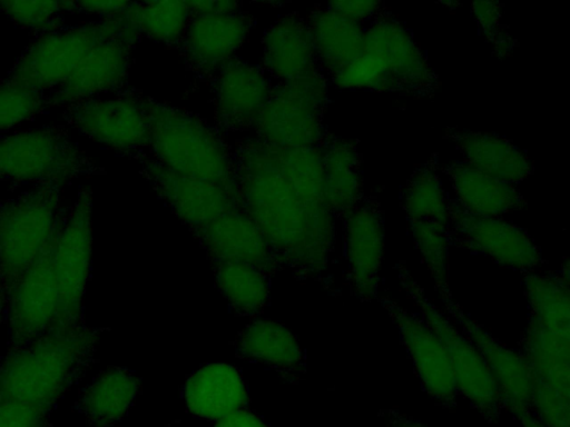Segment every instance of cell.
Returning a JSON list of instances; mask_svg holds the SVG:
<instances>
[{"mask_svg": "<svg viewBox=\"0 0 570 427\" xmlns=\"http://www.w3.org/2000/svg\"><path fill=\"white\" fill-rule=\"evenodd\" d=\"M232 152L238 207L279 265L320 276L334 251L336 220L324 199L321 147L277 148L245 136Z\"/></svg>", "mask_w": 570, "mask_h": 427, "instance_id": "obj_1", "label": "cell"}, {"mask_svg": "<svg viewBox=\"0 0 570 427\" xmlns=\"http://www.w3.org/2000/svg\"><path fill=\"white\" fill-rule=\"evenodd\" d=\"M95 337L80 325L52 329L18 347L0 367V400L50 411L90 355Z\"/></svg>", "mask_w": 570, "mask_h": 427, "instance_id": "obj_2", "label": "cell"}, {"mask_svg": "<svg viewBox=\"0 0 570 427\" xmlns=\"http://www.w3.org/2000/svg\"><path fill=\"white\" fill-rule=\"evenodd\" d=\"M147 149L169 170L236 189L232 149L217 129L190 112L150 100Z\"/></svg>", "mask_w": 570, "mask_h": 427, "instance_id": "obj_3", "label": "cell"}, {"mask_svg": "<svg viewBox=\"0 0 570 427\" xmlns=\"http://www.w3.org/2000/svg\"><path fill=\"white\" fill-rule=\"evenodd\" d=\"M129 7L130 3L96 21L35 37L3 80L47 93L62 83L100 42L118 36L135 46L140 33Z\"/></svg>", "mask_w": 570, "mask_h": 427, "instance_id": "obj_4", "label": "cell"}, {"mask_svg": "<svg viewBox=\"0 0 570 427\" xmlns=\"http://www.w3.org/2000/svg\"><path fill=\"white\" fill-rule=\"evenodd\" d=\"M58 183L36 185L0 203V290L3 298L50 245L62 211Z\"/></svg>", "mask_w": 570, "mask_h": 427, "instance_id": "obj_5", "label": "cell"}, {"mask_svg": "<svg viewBox=\"0 0 570 427\" xmlns=\"http://www.w3.org/2000/svg\"><path fill=\"white\" fill-rule=\"evenodd\" d=\"M101 168L69 136L62 125L17 131L0 138V181L12 185L67 186Z\"/></svg>", "mask_w": 570, "mask_h": 427, "instance_id": "obj_6", "label": "cell"}, {"mask_svg": "<svg viewBox=\"0 0 570 427\" xmlns=\"http://www.w3.org/2000/svg\"><path fill=\"white\" fill-rule=\"evenodd\" d=\"M396 270L402 290L417 308L415 312L445 347L459 396L466 399L488 423H497L502 413L499 389L482 356L446 314L426 296L403 261L397 262Z\"/></svg>", "mask_w": 570, "mask_h": 427, "instance_id": "obj_7", "label": "cell"}, {"mask_svg": "<svg viewBox=\"0 0 570 427\" xmlns=\"http://www.w3.org/2000/svg\"><path fill=\"white\" fill-rule=\"evenodd\" d=\"M326 101V77L322 72L274 82L253 136L277 148L318 146L326 137L323 125Z\"/></svg>", "mask_w": 570, "mask_h": 427, "instance_id": "obj_8", "label": "cell"}, {"mask_svg": "<svg viewBox=\"0 0 570 427\" xmlns=\"http://www.w3.org/2000/svg\"><path fill=\"white\" fill-rule=\"evenodd\" d=\"M92 192L90 186L78 190L75 202L62 208L51 252L59 289V311L56 328L79 325L91 256Z\"/></svg>", "mask_w": 570, "mask_h": 427, "instance_id": "obj_9", "label": "cell"}, {"mask_svg": "<svg viewBox=\"0 0 570 427\" xmlns=\"http://www.w3.org/2000/svg\"><path fill=\"white\" fill-rule=\"evenodd\" d=\"M150 100L124 89L67 106L61 116L80 135L111 151L138 153L148 146Z\"/></svg>", "mask_w": 570, "mask_h": 427, "instance_id": "obj_10", "label": "cell"}, {"mask_svg": "<svg viewBox=\"0 0 570 427\" xmlns=\"http://www.w3.org/2000/svg\"><path fill=\"white\" fill-rule=\"evenodd\" d=\"M451 246L489 257L495 264L533 272L544 264L540 248L525 229L501 217L474 215L449 200Z\"/></svg>", "mask_w": 570, "mask_h": 427, "instance_id": "obj_11", "label": "cell"}, {"mask_svg": "<svg viewBox=\"0 0 570 427\" xmlns=\"http://www.w3.org/2000/svg\"><path fill=\"white\" fill-rule=\"evenodd\" d=\"M444 312L478 349L499 389L502 410L514 418L532 413V384L528 366L517 348L499 341L472 318L450 290L440 294Z\"/></svg>", "mask_w": 570, "mask_h": 427, "instance_id": "obj_12", "label": "cell"}, {"mask_svg": "<svg viewBox=\"0 0 570 427\" xmlns=\"http://www.w3.org/2000/svg\"><path fill=\"white\" fill-rule=\"evenodd\" d=\"M363 52L372 58L384 90L424 92L434 83V73L410 31L392 16L380 13L365 28Z\"/></svg>", "mask_w": 570, "mask_h": 427, "instance_id": "obj_13", "label": "cell"}, {"mask_svg": "<svg viewBox=\"0 0 570 427\" xmlns=\"http://www.w3.org/2000/svg\"><path fill=\"white\" fill-rule=\"evenodd\" d=\"M396 326L423 390L443 408H454L459 391L444 345L415 311L400 306L386 295L377 297Z\"/></svg>", "mask_w": 570, "mask_h": 427, "instance_id": "obj_14", "label": "cell"}, {"mask_svg": "<svg viewBox=\"0 0 570 427\" xmlns=\"http://www.w3.org/2000/svg\"><path fill=\"white\" fill-rule=\"evenodd\" d=\"M50 245L4 297L16 347L27 346L56 328L59 289Z\"/></svg>", "mask_w": 570, "mask_h": 427, "instance_id": "obj_15", "label": "cell"}, {"mask_svg": "<svg viewBox=\"0 0 570 427\" xmlns=\"http://www.w3.org/2000/svg\"><path fill=\"white\" fill-rule=\"evenodd\" d=\"M214 115L220 131L254 130L274 82L258 64L234 58L213 77Z\"/></svg>", "mask_w": 570, "mask_h": 427, "instance_id": "obj_16", "label": "cell"}, {"mask_svg": "<svg viewBox=\"0 0 570 427\" xmlns=\"http://www.w3.org/2000/svg\"><path fill=\"white\" fill-rule=\"evenodd\" d=\"M343 220L351 292L361 301L377 300L385 247L383 212L373 199L363 198Z\"/></svg>", "mask_w": 570, "mask_h": 427, "instance_id": "obj_17", "label": "cell"}, {"mask_svg": "<svg viewBox=\"0 0 570 427\" xmlns=\"http://www.w3.org/2000/svg\"><path fill=\"white\" fill-rule=\"evenodd\" d=\"M141 163L155 191L191 230L238 207L236 189L177 173L148 155Z\"/></svg>", "mask_w": 570, "mask_h": 427, "instance_id": "obj_18", "label": "cell"}, {"mask_svg": "<svg viewBox=\"0 0 570 427\" xmlns=\"http://www.w3.org/2000/svg\"><path fill=\"white\" fill-rule=\"evenodd\" d=\"M253 18L242 10L193 14L179 43L180 52L189 68L199 76L210 78L246 42Z\"/></svg>", "mask_w": 570, "mask_h": 427, "instance_id": "obj_19", "label": "cell"}, {"mask_svg": "<svg viewBox=\"0 0 570 427\" xmlns=\"http://www.w3.org/2000/svg\"><path fill=\"white\" fill-rule=\"evenodd\" d=\"M132 47L118 36L97 44L62 83L46 93L47 107L65 108L124 90Z\"/></svg>", "mask_w": 570, "mask_h": 427, "instance_id": "obj_20", "label": "cell"}, {"mask_svg": "<svg viewBox=\"0 0 570 427\" xmlns=\"http://www.w3.org/2000/svg\"><path fill=\"white\" fill-rule=\"evenodd\" d=\"M193 231L214 262L248 264L267 275L281 266L261 229L239 207Z\"/></svg>", "mask_w": 570, "mask_h": 427, "instance_id": "obj_21", "label": "cell"}, {"mask_svg": "<svg viewBox=\"0 0 570 427\" xmlns=\"http://www.w3.org/2000/svg\"><path fill=\"white\" fill-rule=\"evenodd\" d=\"M261 67L273 82L321 72L305 18L295 12L285 13L265 30Z\"/></svg>", "mask_w": 570, "mask_h": 427, "instance_id": "obj_22", "label": "cell"}, {"mask_svg": "<svg viewBox=\"0 0 570 427\" xmlns=\"http://www.w3.org/2000/svg\"><path fill=\"white\" fill-rule=\"evenodd\" d=\"M183 396L196 417L219 420L247 403V389L239 371L227 364H208L185 383Z\"/></svg>", "mask_w": 570, "mask_h": 427, "instance_id": "obj_23", "label": "cell"}, {"mask_svg": "<svg viewBox=\"0 0 570 427\" xmlns=\"http://www.w3.org/2000/svg\"><path fill=\"white\" fill-rule=\"evenodd\" d=\"M444 172L454 200L471 214L501 217L527 206L514 185L492 178L463 160L450 162Z\"/></svg>", "mask_w": 570, "mask_h": 427, "instance_id": "obj_24", "label": "cell"}, {"mask_svg": "<svg viewBox=\"0 0 570 427\" xmlns=\"http://www.w3.org/2000/svg\"><path fill=\"white\" fill-rule=\"evenodd\" d=\"M449 136L463 161L492 178L515 185L532 172L527 153L502 137L470 130H454Z\"/></svg>", "mask_w": 570, "mask_h": 427, "instance_id": "obj_25", "label": "cell"}, {"mask_svg": "<svg viewBox=\"0 0 570 427\" xmlns=\"http://www.w3.org/2000/svg\"><path fill=\"white\" fill-rule=\"evenodd\" d=\"M517 349L531 381L544 384L570 400V335L554 332L528 318Z\"/></svg>", "mask_w": 570, "mask_h": 427, "instance_id": "obj_26", "label": "cell"}, {"mask_svg": "<svg viewBox=\"0 0 570 427\" xmlns=\"http://www.w3.org/2000/svg\"><path fill=\"white\" fill-rule=\"evenodd\" d=\"M321 72L328 78L355 59L363 49V23L346 18L327 6L305 18Z\"/></svg>", "mask_w": 570, "mask_h": 427, "instance_id": "obj_27", "label": "cell"}, {"mask_svg": "<svg viewBox=\"0 0 570 427\" xmlns=\"http://www.w3.org/2000/svg\"><path fill=\"white\" fill-rule=\"evenodd\" d=\"M320 146L324 199L336 219H343L363 199L360 156L345 139L325 137Z\"/></svg>", "mask_w": 570, "mask_h": 427, "instance_id": "obj_28", "label": "cell"}, {"mask_svg": "<svg viewBox=\"0 0 570 427\" xmlns=\"http://www.w3.org/2000/svg\"><path fill=\"white\" fill-rule=\"evenodd\" d=\"M236 352L253 363L292 374L304 366V352L295 336L283 325L259 319L248 324L236 337Z\"/></svg>", "mask_w": 570, "mask_h": 427, "instance_id": "obj_29", "label": "cell"}, {"mask_svg": "<svg viewBox=\"0 0 570 427\" xmlns=\"http://www.w3.org/2000/svg\"><path fill=\"white\" fill-rule=\"evenodd\" d=\"M137 376L120 367L101 371L79 397V410L95 427H110L120 421L138 394Z\"/></svg>", "mask_w": 570, "mask_h": 427, "instance_id": "obj_30", "label": "cell"}, {"mask_svg": "<svg viewBox=\"0 0 570 427\" xmlns=\"http://www.w3.org/2000/svg\"><path fill=\"white\" fill-rule=\"evenodd\" d=\"M528 318L554 332L570 335L569 262L560 270L523 274Z\"/></svg>", "mask_w": 570, "mask_h": 427, "instance_id": "obj_31", "label": "cell"}, {"mask_svg": "<svg viewBox=\"0 0 570 427\" xmlns=\"http://www.w3.org/2000/svg\"><path fill=\"white\" fill-rule=\"evenodd\" d=\"M215 279L230 309L240 316H254L266 306L268 275L243 262L215 261Z\"/></svg>", "mask_w": 570, "mask_h": 427, "instance_id": "obj_32", "label": "cell"}, {"mask_svg": "<svg viewBox=\"0 0 570 427\" xmlns=\"http://www.w3.org/2000/svg\"><path fill=\"white\" fill-rule=\"evenodd\" d=\"M449 200L431 163L415 169L401 191V205L409 222L430 221L450 227Z\"/></svg>", "mask_w": 570, "mask_h": 427, "instance_id": "obj_33", "label": "cell"}, {"mask_svg": "<svg viewBox=\"0 0 570 427\" xmlns=\"http://www.w3.org/2000/svg\"><path fill=\"white\" fill-rule=\"evenodd\" d=\"M130 11L140 37L166 46H179L191 18L187 1L131 2Z\"/></svg>", "mask_w": 570, "mask_h": 427, "instance_id": "obj_34", "label": "cell"}, {"mask_svg": "<svg viewBox=\"0 0 570 427\" xmlns=\"http://www.w3.org/2000/svg\"><path fill=\"white\" fill-rule=\"evenodd\" d=\"M411 234L439 295L449 287L450 227L430 221L410 222Z\"/></svg>", "mask_w": 570, "mask_h": 427, "instance_id": "obj_35", "label": "cell"}, {"mask_svg": "<svg viewBox=\"0 0 570 427\" xmlns=\"http://www.w3.org/2000/svg\"><path fill=\"white\" fill-rule=\"evenodd\" d=\"M0 11L35 37L61 29L67 12L65 1H0Z\"/></svg>", "mask_w": 570, "mask_h": 427, "instance_id": "obj_36", "label": "cell"}, {"mask_svg": "<svg viewBox=\"0 0 570 427\" xmlns=\"http://www.w3.org/2000/svg\"><path fill=\"white\" fill-rule=\"evenodd\" d=\"M46 93L4 80L0 83V130L33 120L47 109Z\"/></svg>", "mask_w": 570, "mask_h": 427, "instance_id": "obj_37", "label": "cell"}, {"mask_svg": "<svg viewBox=\"0 0 570 427\" xmlns=\"http://www.w3.org/2000/svg\"><path fill=\"white\" fill-rule=\"evenodd\" d=\"M381 4L377 1H333L327 3V7L346 18L363 23L382 12Z\"/></svg>", "mask_w": 570, "mask_h": 427, "instance_id": "obj_38", "label": "cell"}, {"mask_svg": "<svg viewBox=\"0 0 570 427\" xmlns=\"http://www.w3.org/2000/svg\"><path fill=\"white\" fill-rule=\"evenodd\" d=\"M130 1H65L67 12L88 13L105 18L128 7Z\"/></svg>", "mask_w": 570, "mask_h": 427, "instance_id": "obj_39", "label": "cell"}, {"mask_svg": "<svg viewBox=\"0 0 570 427\" xmlns=\"http://www.w3.org/2000/svg\"><path fill=\"white\" fill-rule=\"evenodd\" d=\"M471 10L488 37H497L500 18V4L497 2L479 1L471 3Z\"/></svg>", "mask_w": 570, "mask_h": 427, "instance_id": "obj_40", "label": "cell"}, {"mask_svg": "<svg viewBox=\"0 0 570 427\" xmlns=\"http://www.w3.org/2000/svg\"><path fill=\"white\" fill-rule=\"evenodd\" d=\"M213 427H268L256 414L242 408L215 423Z\"/></svg>", "mask_w": 570, "mask_h": 427, "instance_id": "obj_41", "label": "cell"}, {"mask_svg": "<svg viewBox=\"0 0 570 427\" xmlns=\"http://www.w3.org/2000/svg\"><path fill=\"white\" fill-rule=\"evenodd\" d=\"M193 14L227 13L240 10L236 1H187Z\"/></svg>", "mask_w": 570, "mask_h": 427, "instance_id": "obj_42", "label": "cell"}, {"mask_svg": "<svg viewBox=\"0 0 570 427\" xmlns=\"http://www.w3.org/2000/svg\"><path fill=\"white\" fill-rule=\"evenodd\" d=\"M377 415L392 427H432L395 408L381 409Z\"/></svg>", "mask_w": 570, "mask_h": 427, "instance_id": "obj_43", "label": "cell"}, {"mask_svg": "<svg viewBox=\"0 0 570 427\" xmlns=\"http://www.w3.org/2000/svg\"><path fill=\"white\" fill-rule=\"evenodd\" d=\"M521 427H547L532 413L518 419Z\"/></svg>", "mask_w": 570, "mask_h": 427, "instance_id": "obj_44", "label": "cell"}, {"mask_svg": "<svg viewBox=\"0 0 570 427\" xmlns=\"http://www.w3.org/2000/svg\"><path fill=\"white\" fill-rule=\"evenodd\" d=\"M2 299H3V296H2V292L0 290V322H1V314H2Z\"/></svg>", "mask_w": 570, "mask_h": 427, "instance_id": "obj_45", "label": "cell"}]
</instances>
